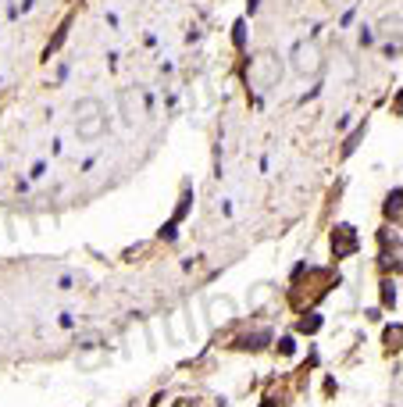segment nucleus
I'll list each match as a JSON object with an SVG mask.
<instances>
[{
  "mask_svg": "<svg viewBox=\"0 0 403 407\" xmlns=\"http://www.w3.org/2000/svg\"><path fill=\"white\" fill-rule=\"evenodd\" d=\"M108 125V115L100 107V100H79L75 104V132L83 139H97Z\"/></svg>",
  "mask_w": 403,
  "mask_h": 407,
  "instance_id": "1",
  "label": "nucleus"
},
{
  "mask_svg": "<svg viewBox=\"0 0 403 407\" xmlns=\"http://www.w3.org/2000/svg\"><path fill=\"white\" fill-rule=\"evenodd\" d=\"M332 243H335V254H350L353 250V229L350 226H339L335 236H332Z\"/></svg>",
  "mask_w": 403,
  "mask_h": 407,
  "instance_id": "2",
  "label": "nucleus"
},
{
  "mask_svg": "<svg viewBox=\"0 0 403 407\" xmlns=\"http://www.w3.org/2000/svg\"><path fill=\"white\" fill-rule=\"evenodd\" d=\"M385 211H389L392 218L399 215V189H392V196H389V204H385Z\"/></svg>",
  "mask_w": 403,
  "mask_h": 407,
  "instance_id": "3",
  "label": "nucleus"
},
{
  "mask_svg": "<svg viewBox=\"0 0 403 407\" xmlns=\"http://www.w3.org/2000/svg\"><path fill=\"white\" fill-rule=\"evenodd\" d=\"M318 325H321V322H318V318H303V322H300V329H303V332H314V329H318Z\"/></svg>",
  "mask_w": 403,
  "mask_h": 407,
  "instance_id": "4",
  "label": "nucleus"
}]
</instances>
